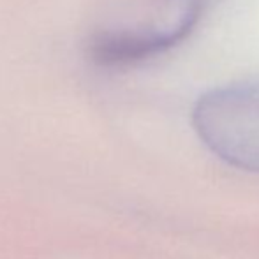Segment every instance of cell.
<instances>
[{
	"label": "cell",
	"mask_w": 259,
	"mask_h": 259,
	"mask_svg": "<svg viewBox=\"0 0 259 259\" xmlns=\"http://www.w3.org/2000/svg\"><path fill=\"white\" fill-rule=\"evenodd\" d=\"M199 138L226 162L259 171V85L211 90L196 103Z\"/></svg>",
	"instance_id": "6da1fadb"
}]
</instances>
